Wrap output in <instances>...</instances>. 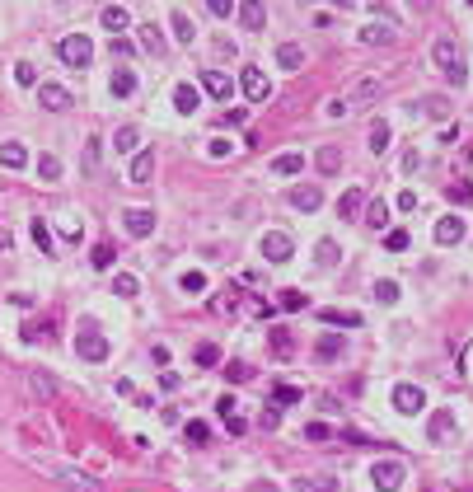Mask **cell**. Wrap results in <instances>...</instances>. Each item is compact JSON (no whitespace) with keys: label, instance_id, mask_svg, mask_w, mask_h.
<instances>
[{"label":"cell","instance_id":"cell-2","mask_svg":"<svg viewBox=\"0 0 473 492\" xmlns=\"http://www.w3.org/2000/svg\"><path fill=\"white\" fill-rule=\"evenodd\" d=\"M76 357L80 361H108V337L99 333V324H94V319H84V324H80V333H76Z\"/></svg>","mask_w":473,"mask_h":492},{"label":"cell","instance_id":"cell-33","mask_svg":"<svg viewBox=\"0 0 473 492\" xmlns=\"http://www.w3.org/2000/svg\"><path fill=\"white\" fill-rule=\"evenodd\" d=\"M267 342H272V352H277V357H290V347H295L286 328H267Z\"/></svg>","mask_w":473,"mask_h":492},{"label":"cell","instance_id":"cell-51","mask_svg":"<svg viewBox=\"0 0 473 492\" xmlns=\"http://www.w3.org/2000/svg\"><path fill=\"white\" fill-rule=\"evenodd\" d=\"M384 244H389L394 254H403V249H408V230H389V234H384Z\"/></svg>","mask_w":473,"mask_h":492},{"label":"cell","instance_id":"cell-53","mask_svg":"<svg viewBox=\"0 0 473 492\" xmlns=\"http://www.w3.org/2000/svg\"><path fill=\"white\" fill-rule=\"evenodd\" d=\"M328 436H333V432H328L323 422H310V427H305V440H328Z\"/></svg>","mask_w":473,"mask_h":492},{"label":"cell","instance_id":"cell-59","mask_svg":"<svg viewBox=\"0 0 473 492\" xmlns=\"http://www.w3.org/2000/svg\"><path fill=\"white\" fill-rule=\"evenodd\" d=\"M0 249H10V230H0Z\"/></svg>","mask_w":473,"mask_h":492},{"label":"cell","instance_id":"cell-10","mask_svg":"<svg viewBox=\"0 0 473 492\" xmlns=\"http://www.w3.org/2000/svg\"><path fill=\"white\" fill-rule=\"evenodd\" d=\"M127 234H132V239L155 234V211H150V207H132V211H127Z\"/></svg>","mask_w":473,"mask_h":492},{"label":"cell","instance_id":"cell-13","mask_svg":"<svg viewBox=\"0 0 473 492\" xmlns=\"http://www.w3.org/2000/svg\"><path fill=\"white\" fill-rule=\"evenodd\" d=\"M319 202H323V192H319L314 183H305V188H290V207H295V211H319Z\"/></svg>","mask_w":473,"mask_h":492},{"label":"cell","instance_id":"cell-25","mask_svg":"<svg viewBox=\"0 0 473 492\" xmlns=\"http://www.w3.org/2000/svg\"><path fill=\"white\" fill-rule=\"evenodd\" d=\"M28 385H33L38 399H56V380L47 375V370H33V380H28Z\"/></svg>","mask_w":473,"mask_h":492},{"label":"cell","instance_id":"cell-48","mask_svg":"<svg viewBox=\"0 0 473 492\" xmlns=\"http://www.w3.org/2000/svg\"><path fill=\"white\" fill-rule=\"evenodd\" d=\"M375 94H380V80H361V85H356V104H366Z\"/></svg>","mask_w":473,"mask_h":492},{"label":"cell","instance_id":"cell-57","mask_svg":"<svg viewBox=\"0 0 473 492\" xmlns=\"http://www.w3.org/2000/svg\"><path fill=\"white\" fill-rule=\"evenodd\" d=\"M113 56H132V43L127 38H113Z\"/></svg>","mask_w":473,"mask_h":492},{"label":"cell","instance_id":"cell-45","mask_svg":"<svg viewBox=\"0 0 473 492\" xmlns=\"http://www.w3.org/2000/svg\"><path fill=\"white\" fill-rule=\"evenodd\" d=\"M183 436L192 440V445H207V436H211V432H207V422H187V432H183Z\"/></svg>","mask_w":473,"mask_h":492},{"label":"cell","instance_id":"cell-44","mask_svg":"<svg viewBox=\"0 0 473 492\" xmlns=\"http://www.w3.org/2000/svg\"><path fill=\"white\" fill-rule=\"evenodd\" d=\"M220 361V347H216V342H202V347H197V366H216Z\"/></svg>","mask_w":473,"mask_h":492},{"label":"cell","instance_id":"cell-19","mask_svg":"<svg viewBox=\"0 0 473 492\" xmlns=\"http://www.w3.org/2000/svg\"><path fill=\"white\" fill-rule=\"evenodd\" d=\"M0 164H5V169H24L28 150L19 146V141H5V146H0Z\"/></svg>","mask_w":473,"mask_h":492},{"label":"cell","instance_id":"cell-3","mask_svg":"<svg viewBox=\"0 0 473 492\" xmlns=\"http://www.w3.org/2000/svg\"><path fill=\"white\" fill-rule=\"evenodd\" d=\"M56 52H61V61H66V66L84 71V66L94 61V43H89L84 33H71V38H61V43H56Z\"/></svg>","mask_w":473,"mask_h":492},{"label":"cell","instance_id":"cell-18","mask_svg":"<svg viewBox=\"0 0 473 492\" xmlns=\"http://www.w3.org/2000/svg\"><path fill=\"white\" fill-rule=\"evenodd\" d=\"M277 66L300 71V66H305V47H300V43H281V47H277Z\"/></svg>","mask_w":473,"mask_h":492},{"label":"cell","instance_id":"cell-9","mask_svg":"<svg viewBox=\"0 0 473 492\" xmlns=\"http://www.w3.org/2000/svg\"><path fill=\"white\" fill-rule=\"evenodd\" d=\"M38 104L47 108V113H66L76 99H71V89H61V85H52V80H43V85H38Z\"/></svg>","mask_w":473,"mask_h":492},{"label":"cell","instance_id":"cell-38","mask_svg":"<svg viewBox=\"0 0 473 492\" xmlns=\"http://www.w3.org/2000/svg\"><path fill=\"white\" fill-rule=\"evenodd\" d=\"M394 38V28L389 24H370V28H361V43H389Z\"/></svg>","mask_w":473,"mask_h":492},{"label":"cell","instance_id":"cell-36","mask_svg":"<svg viewBox=\"0 0 473 492\" xmlns=\"http://www.w3.org/2000/svg\"><path fill=\"white\" fill-rule=\"evenodd\" d=\"M38 174H43V183H56V179H61V159H56V155H38Z\"/></svg>","mask_w":473,"mask_h":492},{"label":"cell","instance_id":"cell-42","mask_svg":"<svg viewBox=\"0 0 473 492\" xmlns=\"http://www.w3.org/2000/svg\"><path fill=\"white\" fill-rule=\"evenodd\" d=\"M446 192H450V202H459V207H469V202H473V188H469V183H450Z\"/></svg>","mask_w":473,"mask_h":492},{"label":"cell","instance_id":"cell-58","mask_svg":"<svg viewBox=\"0 0 473 492\" xmlns=\"http://www.w3.org/2000/svg\"><path fill=\"white\" fill-rule=\"evenodd\" d=\"M258 422H263V427H277V422H281V413H277V408H263V417H258Z\"/></svg>","mask_w":473,"mask_h":492},{"label":"cell","instance_id":"cell-49","mask_svg":"<svg viewBox=\"0 0 473 492\" xmlns=\"http://www.w3.org/2000/svg\"><path fill=\"white\" fill-rule=\"evenodd\" d=\"M230 310H239V291H235V286H230V295L216 300V314H230Z\"/></svg>","mask_w":473,"mask_h":492},{"label":"cell","instance_id":"cell-17","mask_svg":"<svg viewBox=\"0 0 473 492\" xmlns=\"http://www.w3.org/2000/svg\"><path fill=\"white\" fill-rule=\"evenodd\" d=\"M155 174V150H136L132 155V183H150Z\"/></svg>","mask_w":473,"mask_h":492},{"label":"cell","instance_id":"cell-40","mask_svg":"<svg viewBox=\"0 0 473 492\" xmlns=\"http://www.w3.org/2000/svg\"><path fill=\"white\" fill-rule=\"evenodd\" d=\"M319 357H328V361H333V357H342V337H338V333L319 337Z\"/></svg>","mask_w":473,"mask_h":492},{"label":"cell","instance_id":"cell-27","mask_svg":"<svg viewBox=\"0 0 473 492\" xmlns=\"http://www.w3.org/2000/svg\"><path fill=\"white\" fill-rule=\"evenodd\" d=\"M361 221L375 225V230H384V225H389V207H384V202H366V216H361Z\"/></svg>","mask_w":473,"mask_h":492},{"label":"cell","instance_id":"cell-23","mask_svg":"<svg viewBox=\"0 0 473 492\" xmlns=\"http://www.w3.org/2000/svg\"><path fill=\"white\" fill-rule=\"evenodd\" d=\"M319 319H323V324H342V328H356V324H361L356 310H319Z\"/></svg>","mask_w":473,"mask_h":492},{"label":"cell","instance_id":"cell-55","mask_svg":"<svg viewBox=\"0 0 473 492\" xmlns=\"http://www.w3.org/2000/svg\"><path fill=\"white\" fill-rule=\"evenodd\" d=\"M417 207V192H413V188H408V192H398V211H413Z\"/></svg>","mask_w":473,"mask_h":492},{"label":"cell","instance_id":"cell-6","mask_svg":"<svg viewBox=\"0 0 473 492\" xmlns=\"http://www.w3.org/2000/svg\"><path fill=\"white\" fill-rule=\"evenodd\" d=\"M52 478H56V483H66L71 492H104V483H99V478H89L84 469H66V465H52Z\"/></svg>","mask_w":473,"mask_h":492},{"label":"cell","instance_id":"cell-14","mask_svg":"<svg viewBox=\"0 0 473 492\" xmlns=\"http://www.w3.org/2000/svg\"><path fill=\"white\" fill-rule=\"evenodd\" d=\"M361 211H366V192H361V188H347V192L338 197V216H347V221H356Z\"/></svg>","mask_w":473,"mask_h":492},{"label":"cell","instance_id":"cell-22","mask_svg":"<svg viewBox=\"0 0 473 492\" xmlns=\"http://www.w3.org/2000/svg\"><path fill=\"white\" fill-rule=\"evenodd\" d=\"M113 146H117V155H136V146H141V131L136 127H122L113 136Z\"/></svg>","mask_w":473,"mask_h":492},{"label":"cell","instance_id":"cell-12","mask_svg":"<svg viewBox=\"0 0 473 492\" xmlns=\"http://www.w3.org/2000/svg\"><path fill=\"white\" fill-rule=\"evenodd\" d=\"M464 239V216H441L436 221V244H459Z\"/></svg>","mask_w":473,"mask_h":492},{"label":"cell","instance_id":"cell-4","mask_svg":"<svg viewBox=\"0 0 473 492\" xmlns=\"http://www.w3.org/2000/svg\"><path fill=\"white\" fill-rule=\"evenodd\" d=\"M403 478H408L403 460H380V465L370 469V483H375L380 492H398V488H403Z\"/></svg>","mask_w":473,"mask_h":492},{"label":"cell","instance_id":"cell-11","mask_svg":"<svg viewBox=\"0 0 473 492\" xmlns=\"http://www.w3.org/2000/svg\"><path fill=\"white\" fill-rule=\"evenodd\" d=\"M202 89H207L211 99H230V89H235V85H230V76H225V71L207 66V71H202Z\"/></svg>","mask_w":473,"mask_h":492},{"label":"cell","instance_id":"cell-30","mask_svg":"<svg viewBox=\"0 0 473 492\" xmlns=\"http://www.w3.org/2000/svg\"><path fill=\"white\" fill-rule=\"evenodd\" d=\"M319 169H323V174H338V164H342V150L338 146H323V150H319V159H314Z\"/></svg>","mask_w":473,"mask_h":492},{"label":"cell","instance_id":"cell-34","mask_svg":"<svg viewBox=\"0 0 473 492\" xmlns=\"http://www.w3.org/2000/svg\"><path fill=\"white\" fill-rule=\"evenodd\" d=\"M174 33H178V43H192V19L183 5H174Z\"/></svg>","mask_w":473,"mask_h":492},{"label":"cell","instance_id":"cell-28","mask_svg":"<svg viewBox=\"0 0 473 492\" xmlns=\"http://www.w3.org/2000/svg\"><path fill=\"white\" fill-rule=\"evenodd\" d=\"M113 258H117V249H113V244H94V254H89V262H94V267H99V272H108V267H113Z\"/></svg>","mask_w":473,"mask_h":492},{"label":"cell","instance_id":"cell-46","mask_svg":"<svg viewBox=\"0 0 473 492\" xmlns=\"http://www.w3.org/2000/svg\"><path fill=\"white\" fill-rule=\"evenodd\" d=\"M141 38H146V47H150V52H155V56H159V52H164V33H159V28H155V24L146 28V33H141Z\"/></svg>","mask_w":473,"mask_h":492},{"label":"cell","instance_id":"cell-7","mask_svg":"<svg viewBox=\"0 0 473 492\" xmlns=\"http://www.w3.org/2000/svg\"><path fill=\"white\" fill-rule=\"evenodd\" d=\"M239 89H244L253 104H267V99H272V85H267V76L258 71V66H244V76H239Z\"/></svg>","mask_w":473,"mask_h":492},{"label":"cell","instance_id":"cell-20","mask_svg":"<svg viewBox=\"0 0 473 492\" xmlns=\"http://www.w3.org/2000/svg\"><path fill=\"white\" fill-rule=\"evenodd\" d=\"M197 104H202V94H197L192 85H178V89H174V108H178V113H197Z\"/></svg>","mask_w":473,"mask_h":492},{"label":"cell","instance_id":"cell-52","mask_svg":"<svg viewBox=\"0 0 473 492\" xmlns=\"http://www.w3.org/2000/svg\"><path fill=\"white\" fill-rule=\"evenodd\" d=\"M225 370H230V380H253V366H244V361H230Z\"/></svg>","mask_w":473,"mask_h":492},{"label":"cell","instance_id":"cell-56","mask_svg":"<svg viewBox=\"0 0 473 492\" xmlns=\"http://www.w3.org/2000/svg\"><path fill=\"white\" fill-rule=\"evenodd\" d=\"M211 14H216V19H225V14H235V5H225V0H211Z\"/></svg>","mask_w":473,"mask_h":492},{"label":"cell","instance_id":"cell-60","mask_svg":"<svg viewBox=\"0 0 473 492\" xmlns=\"http://www.w3.org/2000/svg\"><path fill=\"white\" fill-rule=\"evenodd\" d=\"M426 492H436V488H426Z\"/></svg>","mask_w":473,"mask_h":492},{"label":"cell","instance_id":"cell-26","mask_svg":"<svg viewBox=\"0 0 473 492\" xmlns=\"http://www.w3.org/2000/svg\"><path fill=\"white\" fill-rule=\"evenodd\" d=\"M300 169H305V155H277L272 159V174H281V179H286V174H300Z\"/></svg>","mask_w":473,"mask_h":492},{"label":"cell","instance_id":"cell-1","mask_svg":"<svg viewBox=\"0 0 473 492\" xmlns=\"http://www.w3.org/2000/svg\"><path fill=\"white\" fill-rule=\"evenodd\" d=\"M431 56H436V66H441V76H446L450 85H464V80H469V66H464V56H459V43H454V38H436Z\"/></svg>","mask_w":473,"mask_h":492},{"label":"cell","instance_id":"cell-50","mask_svg":"<svg viewBox=\"0 0 473 492\" xmlns=\"http://www.w3.org/2000/svg\"><path fill=\"white\" fill-rule=\"evenodd\" d=\"M272 399H277V403H300V389H295V385H277Z\"/></svg>","mask_w":473,"mask_h":492},{"label":"cell","instance_id":"cell-41","mask_svg":"<svg viewBox=\"0 0 473 492\" xmlns=\"http://www.w3.org/2000/svg\"><path fill=\"white\" fill-rule=\"evenodd\" d=\"M113 291L132 300V295H136V277H132V272H117V277H113Z\"/></svg>","mask_w":473,"mask_h":492},{"label":"cell","instance_id":"cell-32","mask_svg":"<svg viewBox=\"0 0 473 492\" xmlns=\"http://www.w3.org/2000/svg\"><path fill=\"white\" fill-rule=\"evenodd\" d=\"M99 19H104V28L117 33V28H127V10H122V5H104V14H99Z\"/></svg>","mask_w":473,"mask_h":492},{"label":"cell","instance_id":"cell-5","mask_svg":"<svg viewBox=\"0 0 473 492\" xmlns=\"http://www.w3.org/2000/svg\"><path fill=\"white\" fill-rule=\"evenodd\" d=\"M258 254H263L267 262H286L290 254H295V244H290L286 230H267L263 239H258Z\"/></svg>","mask_w":473,"mask_h":492},{"label":"cell","instance_id":"cell-39","mask_svg":"<svg viewBox=\"0 0 473 492\" xmlns=\"http://www.w3.org/2000/svg\"><path fill=\"white\" fill-rule=\"evenodd\" d=\"M187 295H202L207 291V272H183V282H178Z\"/></svg>","mask_w":473,"mask_h":492},{"label":"cell","instance_id":"cell-24","mask_svg":"<svg viewBox=\"0 0 473 492\" xmlns=\"http://www.w3.org/2000/svg\"><path fill=\"white\" fill-rule=\"evenodd\" d=\"M263 19H267L263 5H253V0H249V5H239V24H244V28H263Z\"/></svg>","mask_w":473,"mask_h":492},{"label":"cell","instance_id":"cell-43","mask_svg":"<svg viewBox=\"0 0 473 492\" xmlns=\"http://www.w3.org/2000/svg\"><path fill=\"white\" fill-rule=\"evenodd\" d=\"M33 244H38L43 254H52V230H47L43 221H33Z\"/></svg>","mask_w":473,"mask_h":492},{"label":"cell","instance_id":"cell-16","mask_svg":"<svg viewBox=\"0 0 473 492\" xmlns=\"http://www.w3.org/2000/svg\"><path fill=\"white\" fill-rule=\"evenodd\" d=\"M136 94V71L132 66H117L113 71V99H132Z\"/></svg>","mask_w":473,"mask_h":492},{"label":"cell","instance_id":"cell-29","mask_svg":"<svg viewBox=\"0 0 473 492\" xmlns=\"http://www.w3.org/2000/svg\"><path fill=\"white\" fill-rule=\"evenodd\" d=\"M450 427H454V413H450V408H441V413L431 417V440H446Z\"/></svg>","mask_w":473,"mask_h":492},{"label":"cell","instance_id":"cell-8","mask_svg":"<svg viewBox=\"0 0 473 492\" xmlns=\"http://www.w3.org/2000/svg\"><path fill=\"white\" fill-rule=\"evenodd\" d=\"M394 408L403 417H417L422 408H426V394H422L417 385H394Z\"/></svg>","mask_w":473,"mask_h":492},{"label":"cell","instance_id":"cell-54","mask_svg":"<svg viewBox=\"0 0 473 492\" xmlns=\"http://www.w3.org/2000/svg\"><path fill=\"white\" fill-rule=\"evenodd\" d=\"M281 310H305V295H300V291H286V295H281Z\"/></svg>","mask_w":473,"mask_h":492},{"label":"cell","instance_id":"cell-47","mask_svg":"<svg viewBox=\"0 0 473 492\" xmlns=\"http://www.w3.org/2000/svg\"><path fill=\"white\" fill-rule=\"evenodd\" d=\"M375 300L394 305V300H398V282H380V286H375Z\"/></svg>","mask_w":473,"mask_h":492},{"label":"cell","instance_id":"cell-31","mask_svg":"<svg viewBox=\"0 0 473 492\" xmlns=\"http://www.w3.org/2000/svg\"><path fill=\"white\" fill-rule=\"evenodd\" d=\"M314 262H319V267H333V262H338V244H333V239H319V244H314Z\"/></svg>","mask_w":473,"mask_h":492},{"label":"cell","instance_id":"cell-35","mask_svg":"<svg viewBox=\"0 0 473 492\" xmlns=\"http://www.w3.org/2000/svg\"><path fill=\"white\" fill-rule=\"evenodd\" d=\"M14 80H19L24 89H38V85H43V80H38V66H33V61H19V66H14Z\"/></svg>","mask_w":473,"mask_h":492},{"label":"cell","instance_id":"cell-15","mask_svg":"<svg viewBox=\"0 0 473 492\" xmlns=\"http://www.w3.org/2000/svg\"><path fill=\"white\" fill-rule=\"evenodd\" d=\"M216 413H220V422L230 427V436H244V427H249V422L239 417V408H235V399H230V394H225V399L216 403Z\"/></svg>","mask_w":473,"mask_h":492},{"label":"cell","instance_id":"cell-37","mask_svg":"<svg viewBox=\"0 0 473 492\" xmlns=\"http://www.w3.org/2000/svg\"><path fill=\"white\" fill-rule=\"evenodd\" d=\"M370 150H375V155H384V150H389V127H384V122H375V127H370Z\"/></svg>","mask_w":473,"mask_h":492},{"label":"cell","instance_id":"cell-21","mask_svg":"<svg viewBox=\"0 0 473 492\" xmlns=\"http://www.w3.org/2000/svg\"><path fill=\"white\" fill-rule=\"evenodd\" d=\"M295 492H338V478H328V473H314V478H300Z\"/></svg>","mask_w":473,"mask_h":492}]
</instances>
